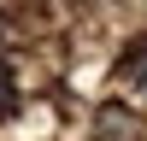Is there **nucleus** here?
Listing matches in <instances>:
<instances>
[{
	"label": "nucleus",
	"mask_w": 147,
	"mask_h": 141,
	"mask_svg": "<svg viewBox=\"0 0 147 141\" xmlns=\"http://www.w3.org/2000/svg\"><path fill=\"white\" fill-rule=\"evenodd\" d=\"M12 106H18V77H12V65L0 59V117H12Z\"/></svg>",
	"instance_id": "obj_2"
},
{
	"label": "nucleus",
	"mask_w": 147,
	"mask_h": 141,
	"mask_svg": "<svg viewBox=\"0 0 147 141\" xmlns=\"http://www.w3.org/2000/svg\"><path fill=\"white\" fill-rule=\"evenodd\" d=\"M124 77H129V82L147 94V41H136V47L124 53Z\"/></svg>",
	"instance_id": "obj_1"
},
{
	"label": "nucleus",
	"mask_w": 147,
	"mask_h": 141,
	"mask_svg": "<svg viewBox=\"0 0 147 141\" xmlns=\"http://www.w3.org/2000/svg\"><path fill=\"white\" fill-rule=\"evenodd\" d=\"M0 35H6V12H0Z\"/></svg>",
	"instance_id": "obj_3"
}]
</instances>
